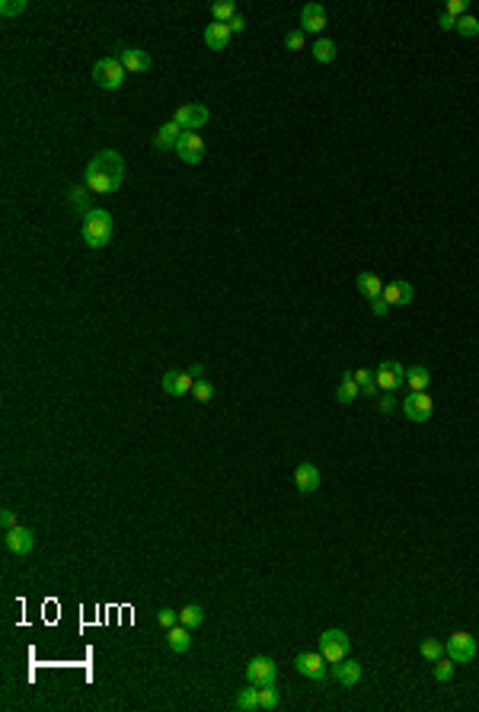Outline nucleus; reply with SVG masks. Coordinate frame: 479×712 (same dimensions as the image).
<instances>
[{
    "instance_id": "f257e3e1",
    "label": "nucleus",
    "mask_w": 479,
    "mask_h": 712,
    "mask_svg": "<svg viewBox=\"0 0 479 712\" xmlns=\"http://www.w3.org/2000/svg\"><path fill=\"white\" fill-rule=\"evenodd\" d=\"M122 182H125V160H122V154L112 150V147L99 150V154L87 163V169H83V185L96 195L119 192Z\"/></svg>"
},
{
    "instance_id": "f03ea898",
    "label": "nucleus",
    "mask_w": 479,
    "mask_h": 712,
    "mask_svg": "<svg viewBox=\"0 0 479 712\" xmlns=\"http://www.w3.org/2000/svg\"><path fill=\"white\" fill-rule=\"evenodd\" d=\"M112 230H115V220L112 214L105 208H93V211L83 218V243L90 249H103L109 240H112Z\"/></svg>"
},
{
    "instance_id": "7ed1b4c3",
    "label": "nucleus",
    "mask_w": 479,
    "mask_h": 712,
    "mask_svg": "<svg viewBox=\"0 0 479 712\" xmlns=\"http://www.w3.org/2000/svg\"><path fill=\"white\" fill-rule=\"evenodd\" d=\"M125 64L119 58H99L93 64V83L99 90H119L125 83Z\"/></svg>"
},
{
    "instance_id": "20e7f679",
    "label": "nucleus",
    "mask_w": 479,
    "mask_h": 712,
    "mask_svg": "<svg viewBox=\"0 0 479 712\" xmlns=\"http://www.w3.org/2000/svg\"><path fill=\"white\" fill-rule=\"evenodd\" d=\"M349 649H351V639L345 636V629H326V633L320 636V651L329 664L349 658Z\"/></svg>"
},
{
    "instance_id": "39448f33",
    "label": "nucleus",
    "mask_w": 479,
    "mask_h": 712,
    "mask_svg": "<svg viewBox=\"0 0 479 712\" xmlns=\"http://www.w3.org/2000/svg\"><path fill=\"white\" fill-rule=\"evenodd\" d=\"M406 384V370L396 358H383L380 368H377V387L380 393H396V390Z\"/></svg>"
},
{
    "instance_id": "423d86ee",
    "label": "nucleus",
    "mask_w": 479,
    "mask_h": 712,
    "mask_svg": "<svg viewBox=\"0 0 479 712\" xmlns=\"http://www.w3.org/2000/svg\"><path fill=\"white\" fill-rule=\"evenodd\" d=\"M445 651L451 655L453 661H457V664H470V661L476 658V639H473L470 633L457 629V633L445 642Z\"/></svg>"
},
{
    "instance_id": "0eeeda50",
    "label": "nucleus",
    "mask_w": 479,
    "mask_h": 712,
    "mask_svg": "<svg viewBox=\"0 0 479 712\" xmlns=\"http://www.w3.org/2000/svg\"><path fill=\"white\" fill-rule=\"evenodd\" d=\"M431 412H435V403H431L428 390L425 393H409L402 399V415H406L409 422H428Z\"/></svg>"
},
{
    "instance_id": "6e6552de",
    "label": "nucleus",
    "mask_w": 479,
    "mask_h": 712,
    "mask_svg": "<svg viewBox=\"0 0 479 712\" xmlns=\"http://www.w3.org/2000/svg\"><path fill=\"white\" fill-rule=\"evenodd\" d=\"M294 668L297 674H304L307 680H326V658H323V651H300L294 658Z\"/></svg>"
},
{
    "instance_id": "1a4fd4ad",
    "label": "nucleus",
    "mask_w": 479,
    "mask_h": 712,
    "mask_svg": "<svg viewBox=\"0 0 479 712\" xmlns=\"http://www.w3.org/2000/svg\"><path fill=\"white\" fill-rule=\"evenodd\" d=\"M173 154L183 160V163H201V160H205V141H201V134L198 132H185L183 138H179V144H176Z\"/></svg>"
},
{
    "instance_id": "9d476101",
    "label": "nucleus",
    "mask_w": 479,
    "mask_h": 712,
    "mask_svg": "<svg viewBox=\"0 0 479 712\" xmlns=\"http://www.w3.org/2000/svg\"><path fill=\"white\" fill-rule=\"evenodd\" d=\"M275 661L265 658V655H259V658H249V664H246V680L256 687H265V684H275Z\"/></svg>"
},
{
    "instance_id": "9b49d317",
    "label": "nucleus",
    "mask_w": 479,
    "mask_h": 712,
    "mask_svg": "<svg viewBox=\"0 0 479 712\" xmlns=\"http://www.w3.org/2000/svg\"><path fill=\"white\" fill-rule=\"evenodd\" d=\"M3 546H7L13 556H29L35 549V534L29 527H19V524H17L13 530L3 534Z\"/></svg>"
},
{
    "instance_id": "f8f14e48",
    "label": "nucleus",
    "mask_w": 479,
    "mask_h": 712,
    "mask_svg": "<svg viewBox=\"0 0 479 712\" xmlns=\"http://www.w3.org/2000/svg\"><path fill=\"white\" fill-rule=\"evenodd\" d=\"M173 122L183 125L185 132H195V128H201V125L208 122V109L201 106V103H185V106H179L173 112Z\"/></svg>"
},
{
    "instance_id": "ddd939ff",
    "label": "nucleus",
    "mask_w": 479,
    "mask_h": 712,
    "mask_svg": "<svg viewBox=\"0 0 479 712\" xmlns=\"http://www.w3.org/2000/svg\"><path fill=\"white\" fill-rule=\"evenodd\" d=\"M329 674H332V680H339L342 687H355V684H361L365 668H361V661H355V658H342L332 664Z\"/></svg>"
},
{
    "instance_id": "4468645a",
    "label": "nucleus",
    "mask_w": 479,
    "mask_h": 712,
    "mask_svg": "<svg viewBox=\"0 0 479 712\" xmlns=\"http://www.w3.org/2000/svg\"><path fill=\"white\" fill-rule=\"evenodd\" d=\"M326 10L320 3H304L300 7V32H323L326 29Z\"/></svg>"
},
{
    "instance_id": "2eb2a0df",
    "label": "nucleus",
    "mask_w": 479,
    "mask_h": 712,
    "mask_svg": "<svg viewBox=\"0 0 479 712\" xmlns=\"http://www.w3.org/2000/svg\"><path fill=\"white\" fill-rule=\"evenodd\" d=\"M119 61L125 64V71L128 74H144L150 71V54L144 52V48H134V45H128V48H122V54H119Z\"/></svg>"
},
{
    "instance_id": "dca6fc26",
    "label": "nucleus",
    "mask_w": 479,
    "mask_h": 712,
    "mask_svg": "<svg viewBox=\"0 0 479 712\" xmlns=\"http://www.w3.org/2000/svg\"><path fill=\"white\" fill-rule=\"evenodd\" d=\"M192 387H195V377L189 370H166L163 374V393L183 396V393H192Z\"/></svg>"
},
{
    "instance_id": "f3484780",
    "label": "nucleus",
    "mask_w": 479,
    "mask_h": 712,
    "mask_svg": "<svg viewBox=\"0 0 479 712\" xmlns=\"http://www.w3.org/2000/svg\"><path fill=\"white\" fill-rule=\"evenodd\" d=\"M320 466L316 463H300L297 466V473H294V485L300 489L304 495H310V492H316L320 489Z\"/></svg>"
},
{
    "instance_id": "a211bd4d",
    "label": "nucleus",
    "mask_w": 479,
    "mask_h": 712,
    "mask_svg": "<svg viewBox=\"0 0 479 712\" xmlns=\"http://www.w3.org/2000/svg\"><path fill=\"white\" fill-rule=\"evenodd\" d=\"M412 294H416V291H412L409 282H387V284H383L380 297L387 300L390 307H406V304L412 300Z\"/></svg>"
},
{
    "instance_id": "6ab92c4d",
    "label": "nucleus",
    "mask_w": 479,
    "mask_h": 712,
    "mask_svg": "<svg viewBox=\"0 0 479 712\" xmlns=\"http://www.w3.org/2000/svg\"><path fill=\"white\" fill-rule=\"evenodd\" d=\"M230 39H234V32H230L227 23H211V26H205V45H208L211 52H224L227 45H230Z\"/></svg>"
},
{
    "instance_id": "aec40b11",
    "label": "nucleus",
    "mask_w": 479,
    "mask_h": 712,
    "mask_svg": "<svg viewBox=\"0 0 479 712\" xmlns=\"http://www.w3.org/2000/svg\"><path fill=\"white\" fill-rule=\"evenodd\" d=\"M183 134H185L183 125L166 122L163 128L157 132V138H154V147H157V150H176V144H179V138H183Z\"/></svg>"
},
{
    "instance_id": "412c9836",
    "label": "nucleus",
    "mask_w": 479,
    "mask_h": 712,
    "mask_svg": "<svg viewBox=\"0 0 479 712\" xmlns=\"http://www.w3.org/2000/svg\"><path fill=\"white\" fill-rule=\"evenodd\" d=\"M166 645L176 651V655H185L189 651V645H192V636H189V626H183V623H176L173 629H166Z\"/></svg>"
},
{
    "instance_id": "4be33fe9",
    "label": "nucleus",
    "mask_w": 479,
    "mask_h": 712,
    "mask_svg": "<svg viewBox=\"0 0 479 712\" xmlns=\"http://www.w3.org/2000/svg\"><path fill=\"white\" fill-rule=\"evenodd\" d=\"M428 384H431V374H428V368H422V364H412V368H406V387H409V393H425Z\"/></svg>"
},
{
    "instance_id": "5701e85b",
    "label": "nucleus",
    "mask_w": 479,
    "mask_h": 712,
    "mask_svg": "<svg viewBox=\"0 0 479 712\" xmlns=\"http://www.w3.org/2000/svg\"><path fill=\"white\" fill-rule=\"evenodd\" d=\"M68 205H70V211H80L83 218H87L93 208H90V189L87 185H70L68 189Z\"/></svg>"
},
{
    "instance_id": "b1692460",
    "label": "nucleus",
    "mask_w": 479,
    "mask_h": 712,
    "mask_svg": "<svg viewBox=\"0 0 479 712\" xmlns=\"http://www.w3.org/2000/svg\"><path fill=\"white\" fill-rule=\"evenodd\" d=\"M355 284H358V291H361L367 300H374V297H380V294H383V284H387V282H380L374 272H361L355 278Z\"/></svg>"
},
{
    "instance_id": "393cba45",
    "label": "nucleus",
    "mask_w": 479,
    "mask_h": 712,
    "mask_svg": "<svg viewBox=\"0 0 479 712\" xmlns=\"http://www.w3.org/2000/svg\"><path fill=\"white\" fill-rule=\"evenodd\" d=\"M358 396H361V387H358V380L351 377V370L342 377V384H339V390H336V399H339L342 406H349V403H355Z\"/></svg>"
},
{
    "instance_id": "a878e982",
    "label": "nucleus",
    "mask_w": 479,
    "mask_h": 712,
    "mask_svg": "<svg viewBox=\"0 0 479 712\" xmlns=\"http://www.w3.org/2000/svg\"><path fill=\"white\" fill-rule=\"evenodd\" d=\"M351 377L358 380V387H361V393L365 396H377V374L374 370H367V368H358V370H351Z\"/></svg>"
},
{
    "instance_id": "bb28decb",
    "label": "nucleus",
    "mask_w": 479,
    "mask_h": 712,
    "mask_svg": "<svg viewBox=\"0 0 479 712\" xmlns=\"http://www.w3.org/2000/svg\"><path fill=\"white\" fill-rule=\"evenodd\" d=\"M236 709H240V712H256V709H259V687L249 684L246 690H240V696H236Z\"/></svg>"
},
{
    "instance_id": "cd10ccee",
    "label": "nucleus",
    "mask_w": 479,
    "mask_h": 712,
    "mask_svg": "<svg viewBox=\"0 0 479 712\" xmlns=\"http://www.w3.org/2000/svg\"><path fill=\"white\" fill-rule=\"evenodd\" d=\"M201 620H205V607H201V604H185L183 610H179V623L189 626V629L201 626Z\"/></svg>"
},
{
    "instance_id": "c85d7f7f",
    "label": "nucleus",
    "mask_w": 479,
    "mask_h": 712,
    "mask_svg": "<svg viewBox=\"0 0 479 712\" xmlns=\"http://www.w3.org/2000/svg\"><path fill=\"white\" fill-rule=\"evenodd\" d=\"M314 58H316L320 64L336 61V42H329V39H316V45H314Z\"/></svg>"
},
{
    "instance_id": "c756f323",
    "label": "nucleus",
    "mask_w": 479,
    "mask_h": 712,
    "mask_svg": "<svg viewBox=\"0 0 479 712\" xmlns=\"http://www.w3.org/2000/svg\"><path fill=\"white\" fill-rule=\"evenodd\" d=\"M211 17H214V23H230V19L236 17V3H234V0L214 3V7H211Z\"/></svg>"
},
{
    "instance_id": "7c9ffc66",
    "label": "nucleus",
    "mask_w": 479,
    "mask_h": 712,
    "mask_svg": "<svg viewBox=\"0 0 479 712\" xmlns=\"http://www.w3.org/2000/svg\"><path fill=\"white\" fill-rule=\"evenodd\" d=\"M418 655H422L425 661H431V664H435V661L441 658V655H445V645H441V642H435V639H425L422 645H418Z\"/></svg>"
},
{
    "instance_id": "2f4dec72",
    "label": "nucleus",
    "mask_w": 479,
    "mask_h": 712,
    "mask_svg": "<svg viewBox=\"0 0 479 712\" xmlns=\"http://www.w3.org/2000/svg\"><path fill=\"white\" fill-rule=\"evenodd\" d=\"M457 32H460L463 39H473L479 36V17H473V13H467V17L457 19Z\"/></svg>"
},
{
    "instance_id": "473e14b6",
    "label": "nucleus",
    "mask_w": 479,
    "mask_h": 712,
    "mask_svg": "<svg viewBox=\"0 0 479 712\" xmlns=\"http://www.w3.org/2000/svg\"><path fill=\"white\" fill-rule=\"evenodd\" d=\"M278 690H275V684H265L259 687V709H275L278 706Z\"/></svg>"
},
{
    "instance_id": "72a5a7b5",
    "label": "nucleus",
    "mask_w": 479,
    "mask_h": 712,
    "mask_svg": "<svg viewBox=\"0 0 479 712\" xmlns=\"http://www.w3.org/2000/svg\"><path fill=\"white\" fill-rule=\"evenodd\" d=\"M453 664H457V661H453L451 655L435 661V680H438V684H447V680H451V677H453Z\"/></svg>"
},
{
    "instance_id": "f704fd0d",
    "label": "nucleus",
    "mask_w": 479,
    "mask_h": 712,
    "mask_svg": "<svg viewBox=\"0 0 479 712\" xmlns=\"http://www.w3.org/2000/svg\"><path fill=\"white\" fill-rule=\"evenodd\" d=\"M192 396H195L198 403H211V399H214V387H211L208 380L201 377V380H195V387H192Z\"/></svg>"
},
{
    "instance_id": "c9c22d12",
    "label": "nucleus",
    "mask_w": 479,
    "mask_h": 712,
    "mask_svg": "<svg viewBox=\"0 0 479 712\" xmlns=\"http://www.w3.org/2000/svg\"><path fill=\"white\" fill-rule=\"evenodd\" d=\"M157 623L163 626V629H173V626L179 623V610H173V607H160V610H157Z\"/></svg>"
},
{
    "instance_id": "e433bc0d",
    "label": "nucleus",
    "mask_w": 479,
    "mask_h": 712,
    "mask_svg": "<svg viewBox=\"0 0 479 712\" xmlns=\"http://www.w3.org/2000/svg\"><path fill=\"white\" fill-rule=\"evenodd\" d=\"M26 0H3V3H0V13H3V17H19V13H26Z\"/></svg>"
},
{
    "instance_id": "4c0bfd02",
    "label": "nucleus",
    "mask_w": 479,
    "mask_h": 712,
    "mask_svg": "<svg viewBox=\"0 0 479 712\" xmlns=\"http://www.w3.org/2000/svg\"><path fill=\"white\" fill-rule=\"evenodd\" d=\"M285 45L291 48V52H304V45H307V36L300 32V29H294V32H287L285 36Z\"/></svg>"
},
{
    "instance_id": "58836bf2",
    "label": "nucleus",
    "mask_w": 479,
    "mask_h": 712,
    "mask_svg": "<svg viewBox=\"0 0 479 712\" xmlns=\"http://www.w3.org/2000/svg\"><path fill=\"white\" fill-rule=\"evenodd\" d=\"M445 13H447V17H453V19H460V17H467V0H447V7H445Z\"/></svg>"
},
{
    "instance_id": "ea45409f",
    "label": "nucleus",
    "mask_w": 479,
    "mask_h": 712,
    "mask_svg": "<svg viewBox=\"0 0 479 712\" xmlns=\"http://www.w3.org/2000/svg\"><path fill=\"white\" fill-rule=\"evenodd\" d=\"M377 409H380L383 415H390L393 409H396V393H380V399H377Z\"/></svg>"
},
{
    "instance_id": "a19ab883",
    "label": "nucleus",
    "mask_w": 479,
    "mask_h": 712,
    "mask_svg": "<svg viewBox=\"0 0 479 712\" xmlns=\"http://www.w3.org/2000/svg\"><path fill=\"white\" fill-rule=\"evenodd\" d=\"M367 304H371V313H374V317H387V313H390V304L383 297H374V300H367Z\"/></svg>"
},
{
    "instance_id": "79ce46f5",
    "label": "nucleus",
    "mask_w": 479,
    "mask_h": 712,
    "mask_svg": "<svg viewBox=\"0 0 479 712\" xmlns=\"http://www.w3.org/2000/svg\"><path fill=\"white\" fill-rule=\"evenodd\" d=\"M0 524H3V534H7V530H13V527H17V514H13L10 508H3V514H0Z\"/></svg>"
},
{
    "instance_id": "37998d69",
    "label": "nucleus",
    "mask_w": 479,
    "mask_h": 712,
    "mask_svg": "<svg viewBox=\"0 0 479 712\" xmlns=\"http://www.w3.org/2000/svg\"><path fill=\"white\" fill-rule=\"evenodd\" d=\"M227 26H230V32H234V36H236V32H243V29H246V17H240V13H236V17L230 19Z\"/></svg>"
},
{
    "instance_id": "c03bdc74",
    "label": "nucleus",
    "mask_w": 479,
    "mask_h": 712,
    "mask_svg": "<svg viewBox=\"0 0 479 712\" xmlns=\"http://www.w3.org/2000/svg\"><path fill=\"white\" fill-rule=\"evenodd\" d=\"M438 26L445 29V32H451V29H457V19L447 17V13H441V17H438Z\"/></svg>"
},
{
    "instance_id": "a18cd8bd",
    "label": "nucleus",
    "mask_w": 479,
    "mask_h": 712,
    "mask_svg": "<svg viewBox=\"0 0 479 712\" xmlns=\"http://www.w3.org/2000/svg\"><path fill=\"white\" fill-rule=\"evenodd\" d=\"M185 370H189V374H192V377H195V380H201V377H205V368H201V364H192V368H185Z\"/></svg>"
}]
</instances>
